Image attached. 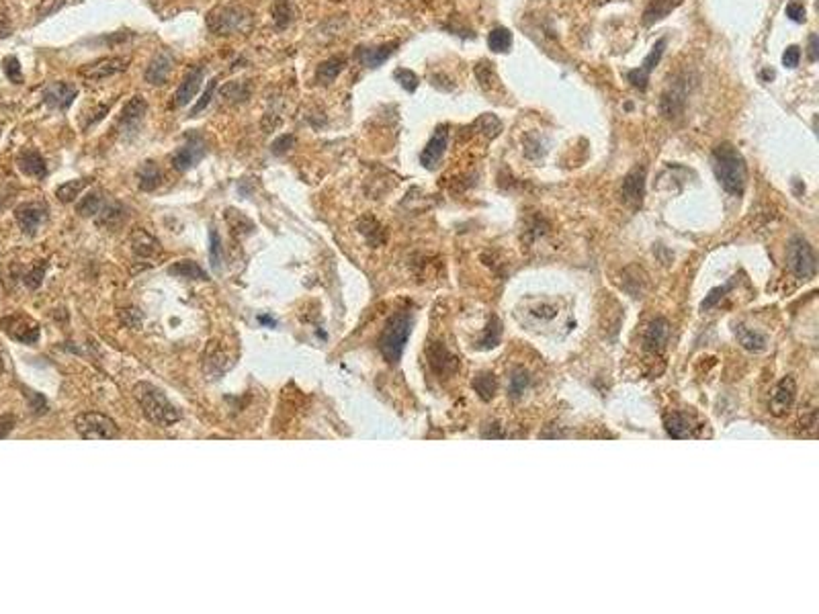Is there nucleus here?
I'll use <instances>...</instances> for the list:
<instances>
[{"label":"nucleus","mask_w":819,"mask_h":614,"mask_svg":"<svg viewBox=\"0 0 819 614\" xmlns=\"http://www.w3.org/2000/svg\"><path fill=\"white\" fill-rule=\"evenodd\" d=\"M168 273L174 274V276H181V278H197V280H203L205 278V271L193 260H181V263L172 265L168 269Z\"/></svg>","instance_id":"nucleus-35"},{"label":"nucleus","mask_w":819,"mask_h":614,"mask_svg":"<svg viewBox=\"0 0 819 614\" xmlns=\"http://www.w3.org/2000/svg\"><path fill=\"white\" fill-rule=\"evenodd\" d=\"M684 107H686V86H684V82H676L662 94L660 113L664 119L674 121L682 115Z\"/></svg>","instance_id":"nucleus-15"},{"label":"nucleus","mask_w":819,"mask_h":614,"mask_svg":"<svg viewBox=\"0 0 819 614\" xmlns=\"http://www.w3.org/2000/svg\"><path fill=\"white\" fill-rule=\"evenodd\" d=\"M10 33V17L8 10L0 4V37H6Z\"/></svg>","instance_id":"nucleus-55"},{"label":"nucleus","mask_w":819,"mask_h":614,"mask_svg":"<svg viewBox=\"0 0 819 614\" xmlns=\"http://www.w3.org/2000/svg\"><path fill=\"white\" fill-rule=\"evenodd\" d=\"M0 373H2V360H0Z\"/></svg>","instance_id":"nucleus-59"},{"label":"nucleus","mask_w":819,"mask_h":614,"mask_svg":"<svg viewBox=\"0 0 819 614\" xmlns=\"http://www.w3.org/2000/svg\"><path fill=\"white\" fill-rule=\"evenodd\" d=\"M682 4V0H649V4L643 10V25L651 27L658 21L666 19L672 10H676Z\"/></svg>","instance_id":"nucleus-23"},{"label":"nucleus","mask_w":819,"mask_h":614,"mask_svg":"<svg viewBox=\"0 0 819 614\" xmlns=\"http://www.w3.org/2000/svg\"><path fill=\"white\" fill-rule=\"evenodd\" d=\"M261 322H263V324H269V326H273V328L276 326V322L271 320V318H267V316H261Z\"/></svg>","instance_id":"nucleus-58"},{"label":"nucleus","mask_w":819,"mask_h":614,"mask_svg":"<svg viewBox=\"0 0 819 614\" xmlns=\"http://www.w3.org/2000/svg\"><path fill=\"white\" fill-rule=\"evenodd\" d=\"M529 383H531L529 373H527L525 369H516V371L512 373V377H510V393H512L514 398H518V396L529 387Z\"/></svg>","instance_id":"nucleus-42"},{"label":"nucleus","mask_w":819,"mask_h":614,"mask_svg":"<svg viewBox=\"0 0 819 614\" xmlns=\"http://www.w3.org/2000/svg\"><path fill=\"white\" fill-rule=\"evenodd\" d=\"M474 389L479 393V398L481 400H492L494 398V393H496V379H494V375H489V373H481V375H478L476 379H474Z\"/></svg>","instance_id":"nucleus-40"},{"label":"nucleus","mask_w":819,"mask_h":614,"mask_svg":"<svg viewBox=\"0 0 819 614\" xmlns=\"http://www.w3.org/2000/svg\"><path fill=\"white\" fill-rule=\"evenodd\" d=\"M295 143V137L289 136V134H285V136L276 137L273 141V145H271V150H273L274 156H283L285 152H289L291 150V145Z\"/></svg>","instance_id":"nucleus-48"},{"label":"nucleus","mask_w":819,"mask_h":614,"mask_svg":"<svg viewBox=\"0 0 819 614\" xmlns=\"http://www.w3.org/2000/svg\"><path fill=\"white\" fill-rule=\"evenodd\" d=\"M76 94H78V88L68 84V82H52V84H48L46 90H43V101H46V105H50L52 109L66 111L70 105L74 103Z\"/></svg>","instance_id":"nucleus-16"},{"label":"nucleus","mask_w":819,"mask_h":614,"mask_svg":"<svg viewBox=\"0 0 819 614\" xmlns=\"http://www.w3.org/2000/svg\"><path fill=\"white\" fill-rule=\"evenodd\" d=\"M787 17L791 19V21H795V23H805V19H807V10H805V6L803 4H799V2H791V4H787Z\"/></svg>","instance_id":"nucleus-49"},{"label":"nucleus","mask_w":819,"mask_h":614,"mask_svg":"<svg viewBox=\"0 0 819 614\" xmlns=\"http://www.w3.org/2000/svg\"><path fill=\"white\" fill-rule=\"evenodd\" d=\"M736 336H738L740 344L746 350H750V352H762L766 348V342H768L764 334H760L758 330L746 328V326H738L736 328Z\"/></svg>","instance_id":"nucleus-30"},{"label":"nucleus","mask_w":819,"mask_h":614,"mask_svg":"<svg viewBox=\"0 0 819 614\" xmlns=\"http://www.w3.org/2000/svg\"><path fill=\"white\" fill-rule=\"evenodd\" d=\"M145 111H148L145 99L136 94V96H132V99L125 103V107H123V111H121V121H123V123H134V121L141 119V117L145 115Z\"/></svg>","instance_id":"nucleus-33"},{"label":"nucleus","mask_w":819,"mask_h":614,"mask_svg":"<svg viewBox=\"0 0 819 614\" xmlns=\"http://www.w3.org/2000/svg\"><path fill=\"white\" fill-rule=\"evenodd\" d=\"M795 396H797L795 379H793V377H785V379L776 385V389H774V393H772V411L778 413V416H780L782 411H787V409L793 406Z\"/></svg>","instance_id":"nucleus-21"},{"label":"nucleus","mask_w":819,"mask_h":614,"mask_svg":"<svg viewBox=\"0 0 819 614\" xmlns=\"http://www.w3.org/2000/svg\"><path fill=\"white\" fill-rule=\"evenodd\" d=\"M74 426L86 440H111L119 436V426L109 416L99 411H86L76 416Z\"/></svg>","instance_id":"nucleus-6"},{"label":"nucleus","mask_w":819,"mask_h":614,"mask_svg":"<svg viewBox=\"0 0 819 614\" xmlns=\"http://www.w3.org/2000/svg\"><path fill=\"white\" fill-rule=\"evenodd\" d=\"M88 185V181H68V183H64L62 187H58V191H56V195H58V199L62 201V203H72V201H76V197L84 191V187Z\"/></svg>","instance_id":"nucleus-37"},{"label":"nucleus","mask_w":819,"mask_h":614,"mask_svg":"<svg viewBox=\"0 0 819 614\" xmlns=\"http://www.w3.org/2000/svg\"><path fill=\"white\" fill-rule=\"evenodd\" d=\"M664 424H666V430H668V434L672 436V438H686V436H690V418L686 416V413H682V411H670V413H666L664 416Z\"/></svg>","instance_id":"nucleus-26"},{"label":"nucleus","mask_w":819,"mask_h":614,"mask_svg":"<svg viewBox=\"0 0 819 614\" xmlns=\"http://www.w3.org/2000/svg\"><path fill=\"white\" fill-rule=\"evenodd\" d=\"M533 314H535V316H539V318H553V316L557 314V309H555V307H547V305H543V307H537V309H533Z\"/></svg>","instance_id":"nucleus-57"},{"label":"nucleus","mask_w":819,"mask_h":614,"mask_svg":"<svg viewBox=\"0 0 819 614\" xmlns=\"http://www.w3.org/2000/svg\"><path fill=\"white\" fill-rule=\"evenodd\" d=\"M410 332H412V316L410 314H396L394 318H390V322L379 338V350L387 362H392V365L400 362Z\"/></svg>","instance_id":"nucleus-4"},{"label":"nucleus","mask_w":819,"mask_h":614,"mask_svg":"<svg viewBox=\"0 0 819 614\" xmlns=\"http://www.w3.org/2000/svg\"><path fill=\"white\" fill-rule=\"evenodd\" d=\"M14 428V416H2L0 418V438H6Z\"/></svg>","instance_id":"nucleus-54"},{"label":"nucleus","mask_w":819,"mask_h":614,"mask_svg":"<svg viewBox=\"0 0 819 614\" xmlns=\"http://www.w3.org/2000/svg\"><path fill=\"white\" fill-rule=\"evenodd\" d=\"M474 127H476L478 132H481V134H485L487 137H492V139L496 136H500V132H502L500 119H498L496 115H492V113H483L478 121L474 123Z\"/></svg>","instance_id":"nucleus-38"},{"label":"nucleus","mask_w":819,"mask_h":614,"mask_svg":"<svg viewBox=\"0 0 819 614\" xmlns=\"http://www.w3.org/2000/svg\"><path fill=\"white\" fill-rule=\"evenodd\" d=\"M25 396H27V400L31 402V409L35 411V413H41V411H46L48 409V404H46V400L39 396V393H35V391H25Z\"/></svg>","instance_id":"nucleus-53"},{"label":"nucleus","mask_w":819,"mask_h":614,"mask_svg":"<svg viewBox=\"0 0 819 614\" xmlns=\"http://www.w3.org/2000/svg\"><path fill=\"white\" fill-rule=\"evenodd\" d=\"M474 72H476V78H478L479 86L483 88V90H492L494 86H498V76H496V72H494V68L487 64V62H479V64H476V68H474Z\"/></svg>","instance_id":"nucleus-39"},{"label":"nucleus","mask_w":819,"mask_h":614,"mask_svg":"<svg viewBox=\"0 0 819 614\" xmlns=\"http://www.w3.org/2000/svg\"><path fill=\"white\" fill-rule=\"evenodd\" d=\"M799 60H801V50L797 48V45H789L787 50H785V54H782V64L787 66V68H797L799 66Z\"/></svg>","instance_id":"nucleus-50"},{"label":"nucleus","mask_w":819,"mask_h":614,"mask_svg":"<svg viewBox=\"0 0 819 614\" xmlns=\"http://www.w3.org/2000/svg\"><path fill=\"white\" fill-rule=\"evenodd\" d=\"M2 68H4V74H6V78H8L10 82H14V84H21V82H23L21 64H19V60H17L14 56H8V58H4V62H2Z\"/></svg>","instance_id":"nucleus-45"},{"label":"nucleus","mask_w":819,"mask_h":614,"mask_svg":"<svg viewBox=\"0 0 819 614\" xmlns=\"http://www.w3.org/2000/svg\"><path fill=\"white\" fill-rule=\"evenodd\" d=\"M209 263H211V269L215 271V273H219L221 271V238H219V234L215 232V229H211V234H209Z\"/></svg>","instance_id":"nucleus-41"},{"label":"nucleus","mask_w":819,"mask_h":614,"mask_svg":"<svg viewBox=\"0 0 819 614\" xmlns=\"http://www.w3.org/2000/svg\"><path fill=\"white\" fill-rule=\"evenodd\" d=\"M254 27V14L246 6H215L207 14V29L213 35H248Z\"/></svg>","instance_id":"nucleus-3"},{"label":"nucleus","mask_w":819,"mask_h":614,"mask_svg":"<svg viewBox=\"0 0 819 614\" xmlns=\"http://www.w3.org/2000/svg\"><path fill=\"white\" fill-rule=\"evenodd\" d=\"M0 328L21 344H35L39 340V326L27 316H8L0 320Z\"/></svg>","instance_id":"nucleus-8"},{"label":"nucleus","mask_w":819,"mask_h":614,"mask_svg":"<svg viewBox=\"0 0 819 614\" xmlns=\"http://www.w3.org/2000/svg\"><path fill=\"white\" fill-rule=\"evenodd\" d=\"M713 170L721 187L731 195H742L748 183V166L738 147L723 141L713 150Z\"/></svg>","instance_id":"nucleus-1"},{"label":"nucleus","mask_w":819,"mask_h":614,"mask_svg":"<svg viewBox=\"0 0 819 614\" xmlns=\"http://www.w3.org/2000/svg\"><path fill=\"white\" fill-rule=\"evenodd\" d=\"M221 99L230 105H240L250 99V84L248 82H225L221 86Z\"/></svg>","instance_id":"nucleus-28"},{"label":"nucleus","mask_w":819,"mask_h":614,"mask_svg":"<svg viewBox=\"0 0 819 614\" xmlns=\"http://www.w3.org/2000/svg\"><path fill=\"white\" fill-rule=\"evenodd\" d=\"M17 166L25 176H33V178H43L48 174L46 168V160L39 152L35 150H23L17 158Z\"/></svg>","instance_id":"nucleus-20"},{"label":"nucleus","mask_w":819,"mask_h":614,"mask_svg":"<svg viewBox=\"0 0 819 614\" xmlns=\"http://www.w3.org/2000/svg\"><path fill=\"white\" fill-rule=\"evenodd\" d=\"M160 183H162V172H160L158 164L152 162V160H145V162L137 168V185H139V189L145 191V193H150V191L158 189Z\"/></svg>","instance_id":"nucleus-25"},{"label":"nucleus","mask_w":819,"mask_h":614,"mask_svg":"<svg viewBox=\"0 0 819 614\" xmlns=\"http://www.w3.org/2000/svg\"><path fill=\"white\" fill-rule=\"evenodd\" d=\"M729 289H731V285H725V287L713 289V291L709 293V297L702 301V309H709V307H713V305H715V303H717V301H719V299H721V297H723V295H725Z\"/></svg>","instance_id":"nucleus-52"},{"label":"nucleus","mask_w":819,"mask_h":614,"mask_svg":"<svg viewBox=\"0 0 819 614\" xmlns=\"http://www.w3.org/2000/svg\"><path fill=\"white\" fill-rule=\"evenodd\" d=\"M125 219V209L119 203H105L97 215V223L101 227H117Z\"/></svg>","instance_id":"nucleus-31"},{"label":"nucleus","mask_w":819,"mask_h":614,"mask_svg":"<svg viewBox=\"0 0 819 614\" xmlns=\"http://www.w3.org/2000/svg\"><path fill=\"white\" fill-rule=\"evenodd\" d=\"M64 2H66V0H41V2L37 4V10H35L37 19H46V17L58 12V10L64 6Z\"/></svg>","instance_id":"nucleus-46"},{"label":"nucleus","mask_w":819,"mask_h":614,"mask_svg":"<svg viewBox=\"0 0 819 614\" xmlns=\"http://www.w3.org/2000/svg\"><path fill=\"white\" fill-rule=\"evenodd\" d=\"M46 217H48V205L41 203V201H29V203L19 205L14 209V219L27 236L37 234V229L41 227Z\"/></svg>","instance_id":"nucleus-10"},{"label":"nucleus","mask_w":819,"mask_h":614,"mask_svg":"<svg viewBox=\"0 0 819 614\" xmlns=\"http://www.w3.org/2000/svg\"><path fill=\"white\" fill-rule=\"evenodd\" d=\"M130 64H132L130 56H109V58H101L97 62L84 64L78 70V74L88 82H97V80H105V78L125 72L130 68Z\"/></svg>","instance_id":"nucleus-7"},{"label":"nucleus","mask_w":819,"mask_h":614,"mask_svg":"<svg viewBox=\"0 0 819 614\" xmlns=\"http://www.w3.org/2000/svg\"><path fill=\"white\" fill-rule=\"evenodd\" d=\"M344 66H346V58L344 56H332V58H328L326 62L320 64V68L316 72V80L320 84H330V82H334L338 78V74L344 70Z\"/></svg>","instance_id":"nucleus-27"},{"label":"nucleus","mask_w":819,"mask_h":614,"mask_svg":"<svg viewBox=\"0 0 819 614\" xmlns=\"http://www.w3.org/2000/svg\"><path fill=\"white\" fill-rule=\"evenodd\" d=\"M43 273H46V265H37V267H35L31 273L25 276V283H27V287H31V289H37V287L41 285Z\"/></svg>","instance_id":"nucleus-51"},{"label":"nucleus","mask_w":819,"mask_h":614,"mask_svg":"<svg viewBox=\"0 0 819 614\" xmlns=\"http://www.w3.org/2000/svg\"><path fill=\"white\" fill-rule=\"evenodd\" d=\"M201 82H203V70H191V72L183 78V82H181L176 94H174L172 107H185V105H189V103L195 99V94H197L199 86H201Z\"/></svg>","instance_id":"nucleus-19"},{"label":"nucleus","mask_w":819,"mask_h":614,"mask_svg":"<svg viewBox=\"0 0 819 614\" xmlns=\"http://www.w3.org/2000/svg\"><path fill=\"white\" fill-rule=\"evenodd\" d=\"M668 338H670V324L664 318H658L647 326L643 344L647 350H660V348H664Z\"/></svg>","instance_id":"nucleus-24"},{"label":"nucleus","mask_w":819,"mask_h":614,"mask_svg":"<svg viewBox=\"0 0 819 614\" xmlns=\"http://www.w3.org/2000/svg\"><path fill=\"white\" fill-rule=\"evenodd\" d=\"M215 88H217V78H213V80H209V84H207V88H205L203 96L199 99V103L193 107V111H191V115H199L201 111H203L205 107L211 103V99H213V92H215Z\"/></svg>","instance_id":"nucleus-47"},{"label":"nucleus","mask_w":819,"mask_h":614,"mask_svg":"<svg viewBox=\"0 0 819 614\" xmlns=\"http://www.w3.org/2000/svg\"><path fill=\"white\" fill-rule=\"evenodd\" d=\"M428 362L438 377H449L459 369V360L438 342L428 348Z\"/></svg>","instance_id":"nucleus-17"},{"label":"nucleus","mask_w":819,"mask_h":614,"mask_svg":"<svg viewBox=\"0 0 819 614\" xmlns=\"http://www.w3.org/2000/svg\"><path fill=\"white\" fill-rule=\"evenodd\" d=\"M137 404L141 406L145 418L150 422H154L156 426L168 428L172 424H176L181 420V409L176 408L174 404L168 402V398L164 396L162 389H158L152 383H137L136 389Z\"/></svg>","instance_id":"nucleus-2"},{"label":"nucleus","mask_w":819,"mask_h":614,"mask_svg":"<svg viewBox=\"0 0 819 614\" xmlns=\"http://www.w3.org/2000/svg\"><path fill=\"white\" fill-rule=\"evenodd\" d=\"M130 242H132V250H134L137 260H150L156 254H160V242L143 227H136L132 232Z\"/></svg>","instance_id":"nucleus-18"},{"label":"nucleus","mask_w":819,"mask_h":614,"mask_svg":"<svg viewBox=\"0 0 819 614\" xmlns=\"http://www.w3.org/2000/svg\"><path fill=\"white\" fill-rule=\"evenodd\" d=\"M103 205H105V201H103V197H101V193H88L86 197H82L80 201H78V205H76V211L82 215V217H97L99 215V211L103 209Z\"/></svg>","instance_id":"nucleus-34"},{"label":"nucleus","mask_w":819,"mask_h":614,"mask_svg":"<svg viewBox=\"0 0 819 614\" xmlns=\"http://www.w3.org/2000/svg\"><path fill=\"white\" fill-rule=\"evenodd\" d=\"M664 50H666V39L662 37V39H658V43L654 45V50L645 56V60L641 62L639 68L629 70V72H627V80L631 82L633 88H637V90H641V92L647 88L649 74H651L654 68L660 64V60H662V56H664Z\"/></svg>","instance_id":"nucleus-9"},{"label":"nucleus","mask_w":819,"mask_h":614,"mask_svg":"<svg viewBox=\"0 0 819 614\" xmlns=\"http://www.w3.org/2000/svg\"><path fill=\"white\" fill-rule=\"evenodd\" d=\"M787 263L791 273L795 274L797 278H813L818 273V260H816V252L809 246V242L801 236H795L789 246H787Z\"/></svg>","instance_id":"nucleus-5"},{"label":"nucleus","mask_w":819,"mask_h":614,"mask_svg":"<svg viewBox=\"0 0 819 614\" xmlns=\"http://www.w3.org/2000/svg\"><path fill=\"white\" fill-rule=\"evenodd\" d=\"M205 152V141L199 136L189 137V141L179 147V152L172 156V168H176L179 172H185L189 168H193L195 164H199L203 160Z\"/></svg>","instance_id":"nucleus-13"},{"label":"nucleus","mask_w":819,"mask_h":614,"mask_svg":"<svg viewBox=\"0 0 819 614\" xmlns=\"http://www.w3.org/2000/svg\"><path fill=\"white\" fill-rule=\"evenodd\" d=\"M500 334H502V326H500L498 318H492V322H489V326H487V330H485V336L479 342L481 348H492V346H496V344L500 342Z\"/></svg>","instance_id":"nucleus-44"},{"label":"nucleus","mask_w":819,"mask_h":614,"mask_svg":"<svg viewBox=\"0 0 819 614\" xmlns=\"http://www.w3.org/2000/svg\"><path fill=\"white\" fill-rule=\"evenodd\" d=\"M271 14H273V23L276 25V29H285L293 21V8H291L289 0H274L273 6H271Z\"/></svg>","instance_id":"nucleus-36"},{"label":"nucleus","mask_w":819,"mask_h":614,"mask_svg":"<svg viewBox=\"0 0 819 614\" xmlns=\"http://www.w3.org/2000/svg\"><path fill=\"white\" fill-rule=\"evenodd\" d=\"M819 58V39L816 33H811L809 35V60L811 62H818Z\"/></svg>","instance_id":"nucleus-56"},{"label":"nucleus","mask_w":819,"mask_h":614,"mask_svg":"<svg viewBox=\"0 0 819 614\" xmlns=\"http://www.w3.org/2000/svg\"><path fill=\"white\" fill-rule=\"evenodd\" d=\"M487 45L496 54H506L512 45V31L506 27H496L487 35Z\"/></svg>","instance_id":"nucleus-32"},{"label":"nucleus","mask_w":819,"mask_h":614,"mask_svg":"<svg viewBox=\"0 0 819 614\" xmlns=\"http://www.w3.org/2000/svg\"><path fill=\"white\" fill-rule=\"evenodd\" d=\"M172 66H174V56L168 50H160L150 60L143 78L152 86H162V84H166V80H168V76L172 72Z\"/></svg>","instance_id":"nucleus-14"},{"label":"nucleus","mask_w":819,"mask_h":614,"mask_svg":"<svg viewBox=\"0 0 819 614\" xmlns=\"http://www.w3.org/2000/svg\"><path fill=\"white\" fill-rule=\"evenodd\" d=\"M447 143H449V125H438L420 154V164L428 170H434L447 152Z\"/></svg>","instance_id":"nucleus-11"},{"label":"nucleus","mask_w":819,"mask_h":614,"mask_svg":"<svg viewBox=\"0 0 819 614\" xmlns=\"http://www.w3.org/2000/svg\"><path fill=\"white\" fill-rule=\"evenodd\" d=\"M394 78L400 82V86L404 88V90H408V92H414L416 88H418V76L412 72V70L408 68H398L396 72H394Z\"/></svg>","instance_id":"nucleus-43"},{"label":"nucleus","mask_w":819,"mask_h":614,"mask_svg":"<svg viewBox=\"0 0 819 614\" xmlns=\"http://www.w3.org/2000/svg\"><path fill=\"white\" fill-rule=\"evenodd\" d=\"M358 229L371 246H381L385 242V229L381 227V223L375 217H369V215L363 217L358 221Z\"/></svg>","instance_id":"nucleus-29"},{"label":"nucleus","mask_w":819,"mask_h":614,"mask_svg":"<svg viewBox=\"0 0 819 614\" xmlns=\"http://www.w3.org/2000/svg\"><path fill=\"white\" fill-rule=\"evenodd\" d=\"M643 197H645V168H643V166H641V168L637 166V168H633V170L623 178V185H620V199L629 205V207L637 209V207H641V203H643Z\"/></svg>","instance_id":"nucleus-12"},{"label":"nucleus","mask_w":819,"mask_h":614,"mask_svg":"<svg viewBox=\"0 0 819 614\" xmlns=\"http://www.w3.org/2000/svg\"><path fill=\"white\" fill-rule=\"evenodd\" d=\"M396 48H398V41H390V43L379 45V48H358L356 56H358V60H361L363 66H367V68H379V66L396 52Z\"/></svg>","instance_id":"nucleus-22"}]
</instances>
